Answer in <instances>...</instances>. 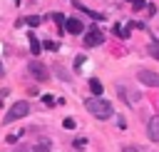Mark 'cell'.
Segmentation results:
<instances>
[{
	"label": "cell",
	"mask_w": 159,
	"mask_h": 152,
	"mask_svg": "<svg viewBox=\"0 0 159 152\" xmlns=\"http://www.w3.org/2000/svg\"><path fill=\"white\" fill-rule=\"evenodd\" d=\"M84 107H87L89 115H94L97 120H109V117H112V105H109L107 100H102V97H89V100L84 102Z\"/></svg>",
	"instance_id": "obj_1"
},
{
	"label": "cell",
	"mask_w": 159,
	"mask_h": 152,
	"mask_svg": "<svg viewBox=\"0 0 159 152\" xmlns=\"http://www.w3.org/2000/svg\"><path fill=\"white\" fill-rule=\"evenodd\" d=\"M30 112V102H25V100H20V102H15L10 110H7V115H5V125H10V122H17V120H22L25 115Z\"/></svg>",
	"instance_id": "obj_2"
},
{
	"label": "cell",
	"mask_w": 159,
	"mask_h": 152,
	"mask_svg": "<svg viewBox=\"0 0 159 152\" xmlns=\"http://www.w3.org/2000/svg\"><path fill=\"white\" fill-rule=\"evenodd\" d=\"M102 42H104V35H102L99 27H89V30L84 32V45H87V47H97V45H102Z\"/></svg>",
	"instance_id": "obj_3"
},
{
	"label": "cell",
	"mask_w": 159,
	"mask_h": 152,
	"mask_svg": "<svg viewBox=\"0 0 159 152\" xmlns=\"http://www.w3.org/2000/svg\"><path fill=\"white\" fill-rule=\"evenodd\" d=\"M30 75H32L37 82H45V80H50V70H47L42 62H37V60H32V62H30Z\"/></svg>",
	"instance_id": "obj_4"
},
{
	"label": "cell",
	"mask_w": 159,
	"mask_h": 152,
	"mask_svg": "<svg viewBox=\"0 0 159 152\" xmlns=\"http://www.w3.org/2000/svg\"><path fill=\"white\" fill-rule=\"evenodd\" d=\"M137 77H139V82H142V85L159 87V75H157V72H152V70H139V72H137Z\"/></svg>",
	"instance_id": "obj_5"
},
{
	"label": "cell",
	"mask_w": 159,
	"mask_h": 152,
	"mask_svg": "<svg viewBox=\"0 0 159 152\" xmlns=\"http://www.w3.org/2000/svg\"><path fill=\"white\" fill-rule=\"evenodd\" d=\"M65 30L72 32V35H80V32H84V22L77 20V17H67L65 20Z\"/></svg>",
	"instance_id": "obj_6"
},
{
	"label": "cell",
	"mask_w": 159,
	"mask_h": 152,
	"mask_svg": "<svg viewBox=\"0 0 159 152\" xmlns=\"http://www.w3.org/2000/svg\"><path fill=\"white\" fill-rule=\"evenodd\" d=\"M147 135H149L152 142H159V115H154V117L149 120V125H147Z\"/></svg>",
	"instance_id": "obj_7"
},
{
	"label": "cell",
	"mask_w": 159,
	"mask_h": 152,
	"mask_svg": "<svg viewBox=\"0 0 159 152\" xmlns=\"http://www.w3.org/2000/svg\"><path fill=\"white\" fill-rule=\"evenodd\" d=\"M89 90H92V95H94V97H99V95H102V90H104V85H102L97 77H92V80H89Z\"/></svg>",
	"instance_id": "obj_8"
},
{
	"label": "cell",
	"mask_w": 159,
	"mask_h": 152,
	"mask_svg": "<svg viewBox=\"0 0 159 152\" xmlns=\"http://www.w3.org/2000/svg\"><path fill=\"white\" fill-rule=\"evenodd\" d=\"M40 47H42V45L37 42V37H35V35H30V52H32V55H37V52H40Z\"/></svg>",
	"instance_id": "obj_9"
},
{
	"label": "cell",
	"mask_w": 159,
	"mask_h": 152,
	"mask_svg": "<svg viewBox=\"0 0 159 152\" xmlns=\"http://www.w3.org/2000/svg\"><path fill=\"white\" fill-rule=\"evenodd\" d=\"M50 147H52V145H50L47 140H40L37 147H35V152H50Z\"/></svg>",
	"instance_id": "obj_10"
},
{
	"label": "cell",
	"mask_w": 159,
	"mask_h": 152,
	"mask_svg": "<svg viewBox=\"0 0 159 152\" xmlns=\"http://www.w3.org/2000/svg\"><path fill=\"white\" fill-rule=\"evenodd\" d=\"M72 147H75V150H84V147H87V140H84V137H77V140L72 142Z\"/></svg>",
	"instance_id": "obj_11"
},
{
	"label": "cell",
	"mask_w": 159,
	"mask_h": 152,
	"mask_svg": "<svg viewBox=\"0 0 159 152\" xmlns=\"http://www.w3.org/2000/svg\"><path fill=\"white\" fill-rule=\"evenodd\" d=\"M149 55H152L154 60H159V42H154V45H149Z\"/></svg>",
	"instance_id": "obj_12"
},
{
	"label": "cell",
	"mask_w": 159,
	"mask_h": 152,
	"mask_svg": "<svg viewBox=\"0 0 159 152\" xmlns=\"http://www.w3.org/2000/svg\"><path fill=\"white\" fill-rule=\"evenodd\" d=\"M25 22H27L30 27H35V25H40V17H37V15H30V17L25 20Z\"/></svg>",
	"instance_id": "obj_13"
},
{
	"label": "cell",
	"mask_w": 159,
	"mask_h": 152,
	"mask_svg": "<svg viewBox=\"0 0 159 152\" xmlns=\"http://www.w3.org/2000/svg\"><path fill=\"white\" fill-rule=\"evenodd\" d=\"M114 35H119V37H127V35H129V30H127V27H119V25H117V27H114Z\"/></svg>",
	"instance_id": "obj_14"
},
{
	"label": "cell",
	"mask_w": 159,
	"mask_h": 152,
	"mask_svg": "<svg viewBox=\"0 0 159 152\" xmlns=\"http://www.w3.org/2000/svg\"><path fill=\"white\" fill-rule=\"evenodd\" d=\"M62 127H67V130H72V127H77V122H75L72 117H67V120L62 122Z\"/></svg>",
	"instance_id": "obj_15"
},
{
	"label": "cell",
	"mask_w": 159,
	"mask_h": 152,
	"mask_svg": "<svg viewBox=\"0 0 159 152\" xmlns=\"http://www.w3.org/2000/svg\"><path fill=\"white\" fill-rule=\"evenodd\" d=\"M52 20H55V22H60V25H65V20H67V17H65V15H60V12H55V15H52Z\"/></svg>",
	"instance_id": "obj_16"
},
{
	"label": "cell",
	"mask_w": 159,
	"mask_h": 152,
	"mask_svg": "<svg viewBox=\"0 0 159 152\" xmlns=\"http://www.w3.org/2000/svg\"><path fill=\"white\" fill-rule=\"evenodd\" d=\"M42 45H45V47H47V50H52V52H55V50H57V42H52V40H47V42H42Z\"/></svg>",
	"instance_id": "obj_17"
},
{
	"label": "cell",
	"mask_w": 159,
	"mask_h": 152,
	"mask_svg": "<svg viewBox=\"0 0 159 152\" xmlns=\"http://www.w3.org/2000/svg\"><path fill=\"white\" fill-rule=\"evenodd\" d=\"M42 100H45V105H52V102H55V97H52V95H45Z\"/></svg>",
	"instance_id": "obj_18"
},
{
	"label": "cell",
	"mask_w": 159,
	"mask_h": 152,
	"mask_svg": "<svg viewBox=\"0 0 159 152\" xmlns=\"http://www.w3.org/2000/svg\"><path fill=\"white\" fill-rule=\"evenodd\" d=\"M122 152H139V150H137V147H132V145H127V147H124Z\"/></svg>",
	"instance_id": "obj_19"
},
{
	"label": "cell",
	"mask_w": 159,
	"mask_h": 152,
	"mask_svg": "<svg viewBox=\"0 0 159 152\" xmlns=\"http://www.w3.org/2000/svg\"><path fill=\"white\" fill-rule=\"evenodd\" d=\"M2 75H5V67H2V65H0V77H2Z\"/></svg>",
	"instance_id": "obj_20"
}]
</instances>
